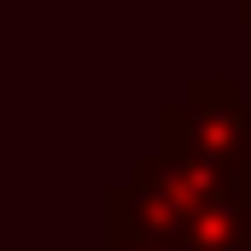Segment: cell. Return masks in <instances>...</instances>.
<instances>
[{"label": "cell", "instance_id": "obj_1", "mask_svg": "<svg viewBox=\"0 0 251 251\" xmlns=\"http://www.w3.org/2000/svg\"><path fill=\"white\" fill-rule=\"evenodd\" d=\"M158 152L204 164L251 187V100L234 76H187V88L158 111Z\"/></svg>", "mask_w": 251, "mask_h": 251}, {"label": "cell", "instance_id": "obj_3", "mask_svg": "<svg viewBox=\"0 0 251 251\" xmlns=\"http://www.w3.org/2000/svg\"><path fill=\"white\" fill-rule=\"evenodd\" d=\"M222 6H234V18H240V24L251 29V0H222Z\"/></svg>", "mask_w": 251, "mask_h": 251}, {"label": "cell", "instance_id": "obj_4", "mask_svg": "<svg viewBox=\"0 0 251 251\" xmlns=\"http://www.w3.org/2000/svg\"><path fill=\"white\" fill-rule=\"evenodd\" d=\"M234 251H251V228H246V240H240V246H234Z\"/></svg>", "mask_w": 251, "mask_h": 251}, {"label": "cell", "instance_id": "obj_2", "mask_svg": "<svg viewBox=\"0 0 251 251\" xmlns=\"http://www.w3.org/2000/svg\"><path fill=\"white\" fill-rule=\"evenodd\" d=\"M105 251H176V246H158V240H128V234H105Z\"/></svg>", "mask_w": 251, "mask_h": 251}]
</instances>
